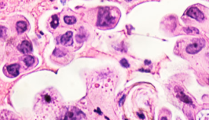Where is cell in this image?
I'll list each match as a JSON object with an SVG mask.
<instances>
[{"label": "cell", "instance_id": "obj_1", "mask_svg": "<svg viewBox=\"0 0 209 120\" xmlns=\"http://www.w3.org/2000/svg\"><path fill=\"white\" fill-rule=\"evenodd\" d=\"M116 17L111 12L110 8L103 7L101 8L98 13L97 25L99 27H109L116 24Z\"/></svg>", "mask_w": 209, "mask_h": 120}, {"label": "cell", "instance_id": "obj_2", "mask_svg": "<svg viewBox=\"0 0 209 120\" xmlns=\"http://www.w3.org/2000/svg\"><path fill=\"white\" fill-rule=\"evenodd\" d=\"M63 119H86V115L83 111L79 110L78 108L71 107L67 110Z\"/></svg>", "mask_w": 209, "mask_h": 120}, {"label": "cell", "instance_id": "obj_3", "mask_svg": "<svg viewBox=\"0 0 209 120\" xmlns=\"http://www.w3.org/2000/svg\"><path fill=\"white\" fill-rule=\"evenodd\" d=\"M204 45H205V41L202 39H200L197 40V42L189 45L186 47V50L190 54H195L197 53L200 52L202 48L204 46Z\"/></svg>", "mask_w": 209, "mask_h": 120}, {"label": "cell", "instance_id": "obj_4", "mask_svg": "<svg viewBox=\"0 0 209 120\" xmlns=\"http://www.w3.org/2000/svg\"><path fill=\"white\" fill-rule=\"evenodd\" d=\"M187 15L198 21H202L204 19V15L203 14V13L197 7H191L190 9H189L187 11Z\"/></svg>", "mask_w": 209, "mask_h": 120}, {"label": "cell", "instance_id": "obj_5", "mask_svg": "<svg viewBox=\"0 0 209 120\" xmlns=\"http://www.w3.org/2000/svg\"><path fill=\"white\" fill-rule=\"evenodd\" d=\"M72 31H69L66 32L65 34L62 35L57 39V42L64 46H71L73 43V39H72Z\"/></svg>", "mask_w": 209, "mask_h": 120}, {"label": "cell", "instance_id": "obj_6", "mask_svg": "<svg viewBox=\"0 0 209 120\" xmlns=\"http://www.w3.org/2000/svg\"><path fill=\"white\" fill-rule=\"evenodd\" d=\"M18 50L23 53H29L32 51V46L28 41L25 40L19 45Z\"/></svg>", "mask_w": 209, "mask_h": 120}, {"label": "cell", "instance_id": "obj_7", "mask_svg": "<svg viewBox=\"0 0 209 120\" xmlns=\"http://www.w3.org/2000/svg\"><path fill=\"white\" fill-rule=\"evenodd\" d=\"M19 68H20V65L18 64H13L7 66L6 70L9 72V75H13V77H16L19 75Z\"/></svg>", "mask_w": 209, "mask_h": 120}, {"label": "cell", "instance_id": "obj_8", "mask_svg": "<svg viewBox=\"0 0 209 120\" xmlns=\"http://www.w3.org/2000/svg\"><path fill=\"white\" fill-rule=\"evenodd\" d=\"M87 39V34L84 30V28H81L79 33L75 35V40L77 41V43H83Z\"/></svg>", "mask_w": 209, "mask_h": 120}, {"label": "cell", "instance_id": "obj_9", "mask_svg": "<svg viewBox=\"0 0 209 120\" xmlns=\"http://www.w3.org/2000/svg\"><path fill=\"white\" fill-rule=\"evenodd\" d=\"M28 28V25H27V23L25 21H18L17 23V25H16V29H17V31L18 33L20 34H21L23 33L24 31H26V29Z\"/></svg>", "mask_w": 209, "mask_h": 120}, {"label": "cell", "instance_id": "obj_10", "mask_svg": "<svg viewBox=\"0 0 209 120\" xmlns=\"http://www.w3.org/2000/svg\"><path fill=\"white\" fill-rule=\"evenodd\" d=\"M177 97L181 100L182 101L185 102V103H186V104H192V100H191L187 95H186L182 90H179V91H178Z\"/></svg>", "mask_w": 209, "mask_h": 120}, {"label": "cell", "instance_id": "obj_11", "mask_svg": "<svg viewBox=\"0 0 209 120\" xmlns=\"http://www.w3.org/2000/svg\"><path fill=\"white\" fill-rule=\"evenodd\" d=\"M23 61H24L25 65L27 67H30V66H31L35 63V58L32 56H27V57H25Z\"/></svg>", "mask_w": 209, "mask_h": 120}, {"label": "cell", "instance_id": "obj_12", "mask_svg": "<svg viewBox=\"0 0 209 120\" xmlns=\"http://www.w3.org/2000/svg\"><path fill=\"white\" fill-rule=\"evenodd\" d=\"M184 31L187 34H191V35H196V34H199V30L196 28H194V27H188V28H185Z\"/></svg>", "mask_w": 209, "mask_h": 120}, {"label": "cell", "instance_id": "obj_13", "mask_svg": "<svg viewBox=\"0 0 209 120\" xmlns=\"http://www.w3.org/2000/svg\"><path fill=\"white\" fill-rule=\"evenodd\" d=\"M64 21L67 25H73L76 22V19L75 17H72V16H65L64 17Z\"/></svg>", "mask_w": 209, "mask_h": 120}, {"label": "cell", "instance_id": "obj_14", "mask_svg": "<svg viewBox=\"0 0 209 120\" xmlns=\"http://www.w3.org/2000/svg\"><path fill=\"white\" fill-rule=\"evenodd\" d=\"M67 52L65 51V49H55L54 51L53 52V54L54 56H56L57 57H61L64 56L66 55Z\"/></svg>", "mask_w": 209, "mask_h": 120}, {"label": "cell", "instance_id": "obj_15", "mask_svg": "<svg viewBox=\"0 0 209 120\" xmlns=\"http://www.w3.org/2000/svg\"><path fill=\"white\" fill-rule=\"evenodd\" d=\"M59 24V21H58V17L57 15H53L52 17V21L50 22V26L53 28H56L58 26Z\"/></svg>", "mask_w": 209, "mask_h": 120}, {"label": "cell", "instance_id": "obj_16", "mask_svg": "<svg viewBox=\"0 0 209 120\" xmlns=\"http://www.w3.org/2000/svg\"><path fill=\"white\" fill-rule=\"evenodd\" d=\"M6 31H7V29H6V27L0 26V38H3L6 35Z\"/></svg>", "mask_w": 209, "mask_h": 120}, {"label": "cell", "instance_id": "obj_17", "mask_svg": "<svg viewBox=\"0 0 209 120\" xmlns=\"http://www.w3.org/2000/svg\"><path fill=\"white\" fill-rule=\"evenodd\" d=\"M120 65H121L124 68H128L130 67V65H129L128 61H127L126 59H122L121 61H120Z\"/></svg>", "mask_w": 209, "mask_h": 120}, {"label": "cell", "instance_id": "obj_18", "mask_svg": "<svg viewBox=\"0 0 209 120\" xmlns=\"http://www.w3.org/2000/svg\"><path fill=\"white\" fill-rule=\"evenodd\" d=\"M125 97H126V96L124 95L123 97H122V98L120 99V102H119V105H120V106H121L122 105H123V103H124V100H125Z\"/></svg>", "mask_w": 209, "mask_h": 120}, {"label": "cell", "instance_id": "obj_19", "mask_svg": "<svg viewBox=\"0 0 209 120\" xmlns=\"http://www.w3.org/2000/svg\"><path fill=\"white\" fill-rule=\"evenodd\" d=\"M138 116L140 118H142V119H145V115H144L142 114H138Z\"/></svg>", "mask_w": 209, "mask_h": 120}, {"label": "cell", "instance_id": "obj_20", "mask_svg": "<svg viewBox=\"0 0 209 120\" xmlns=\"http://www.w3.org/2000/svg\"><path fill=\"white\" fill-rule=\"evenodd\" d=\"M139 71H146V72H150V71H149V70H143V69H140Z\"/></svg>", "mask_w": 209, "mask_h": 120}, {"label": "cell", "instance_id": "obj_21", "mask_svg": "<svg viewBox=\"0 0 209 120\" xmlns=\"http://www.w3.org/2000/svg\"><path fill=\"white\" fill-rule=\"evenodd\" d=\"M145 63H146V64H147V65H150V61H145Z\"/></svg>", "mask_w": 209, "mask_h": 120}, {"label": "cell", "instance_id": "obj_22", "mask_svg": "<svg viewBox=\"0 0 209 120\" xmlns=\"http://www.w3.org/2000/svg\"><path fill=\"white\" fill-rule=\"evenodd\" d=\"M207 56H208V57H209V53H208V54H207Z\"/></svg>", "mask_w": 209, "mask_h": 120}, {"label": "cell", "instance_id": "obj_23", "mask_svg": "<svg viewBox=\"0 0 209 120\" xmlns=\"http://www.w3.org/2000/svg\"><path fill=\"white\" fill-rule=\"evenodd\" d=\"M127 1H128V2H130V1H131V0H127Z\"/></svg>", "mask_w": 209, "mask_h": 120}]
</instances>
